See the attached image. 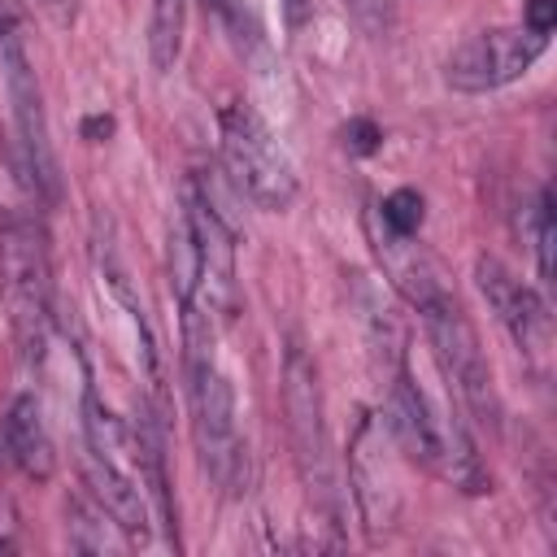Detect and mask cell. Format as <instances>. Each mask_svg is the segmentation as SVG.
I'll use <instances>...</instances> for the list:
<instances>
[{"mask_svg": "<svg viewBox=\"0 0 557 557\" xmlns=\"http://www.w3.org/2000/svg\"><path fill=\"white\" fill-rule=\"evenodd\" d=\"M383 426L392 431V444L422 470H431L435 479L479 496V492H492V474L483 470L466 426L457 418H444L431 396L413 383L405 357L396 361L392 370V383H387V409H383Z\"/></svg>", "mask_w": 557, "mask_h": 557, "instance_id": "1", "label": "cell"}, {"mask_svg": "<svg viewBox=\"0 0 557 557\" xmlns=\"http://www.w3.org/2000/svg\"><path fill=\"white\" fill-rule=\"evenodd\" d=\"M0 305L26 361H44L52 326V261L48 231L30 213H13L0 226Z\"/></svg>", "mask_w": 557, "mask_h": 557, "instance_id": "2", "label": "cell"}, {"mask_svg": "<svg viewBox=\"0 0 557 557\" xmlns=\"http://www.w3.org/2000/svg\"><path fill=\"white\" fill-rule=\"evenodd\" d=\"M422 331L431 339V352L444 370V379L453 383L457 400L466 405V413L487 426L492 435L500 431V396H496V379H492V361L479 344V331L470 322V313L461 309V300L453 296V287L435 292L431 300L418 305Z\"/></svg>", "mask_w": 557, "mask_h": 557, "instance_id": "3", "label": "cell"}, {"mask_svg": "<svg viewBox=\"0 0 557 557\" xmlns=\"http://www.w3.org/2000/svg\"><path fill=\"white\" fill-rule=\"evenodd\" d=\"M283 413H287L296 474H300L309 500L326 518H335L339 513V474H335V448H331L326 409H322V383H318V366L296 344L283 357Z\"/></svg>", "mask_w": 557, "mask_h": 557, "instance_id": "4", "label": "cell"}, {"mask_svg": "<svg viewBox=\"0 0 557 557\" xmlns=\"http://www.w3.org/2000/svg\"><path fill=\"white\" fill-rule=\"evenodd\" d=\"M0 83H4V100H9V157L17 178L35 191V200H57L61 196V174H57V157H52V139H48V113H44V91L39 78L17 44V35H9L0 44Z\"/></svg>", "mask_w": 557, "mask_h": 557, "instance_id": "5", "label": "cell"}, {"mask_svg": "<svg viewBox=\"0 0 557 557\" xmlns=\"http://www.w3.org/2000/svg\"><path fill=\"white\" fill-rule=\"evenodd\" d=\"M222 131V165L235 183L239 196H248L265 213H283L296 200V170L270 126L248 109V104H226L218 113Z\"/></svg>", "mask_w": 557, "mask_h": 557, "instance_id": "6", "label": "cell"}, {"mask_svg": "<svg viewBox=\"0 0 557 557\" xmlns=\"http://www.w3.org/2000/svg\"><path fill=\"white\" fill-rule=\"evenodd\" d=\"M187 392H191V440L200 466L218 487H235L244 466V444L235 426V392L213 357L187 361Z\"/></svg>", "mask_w": 557, "mask_h": 557, "instance_id": "7", "label": "cell"}, {"mask_svg": "<svg viewBox=\"0 0 557 557\" xmlns=\"http://www.w3.org/2000/svg\"><path fill=\"white\" fill-rule=\"evenodd\" d=\"M548 48V35H535L527 26H492V30H474L470 39H461L448 61H444V83L453 91L466 96H483L496 91L513 78H522L540 52Z\"/></svg>", "mask_w": 557, "mask_h": 557, "instance_id": "8", "label": "cell"}, {"mask_svg": "<svg viewBox=\"0 0 557 557\" xmlns=\"http://www.w3.org/2000/svg\"><path fill=\"white\" fill-rule=\"evenodd\" d=\"M474 287L483 292V300L496 313V322L509 331L513 348L522 357H531L535 366H544L548 348H553V318H548L544 296L531 283H522L505 261H496L487 252L474 257Z\"/></svg>", "mask_w": 557, "mask_h": 557, "instance_id": "9", "label": "cell"}, {"mask_svg": "<svg viewBox=\"0 0 557 557\" xmlns=\"http://www.w3.org/2000/svg\"><path fill=\"white\" fill-rule=\"evenodd\" d=\"M183 218L191 226V239H196V257H200V309L218 313V309H231L235 300V231L226 226V218L213 209L209 191L200 187H187L183 191Z\"/></svg>", "mask_w": 557, "mask_h": 557, "instance_id": "10", "label": "cell"}, {"mask_svg": "<svg viewBox=\"0 0 557 557\" xmlns=\"http://www.w3.org/2000/svg\"><path fill=\"white\" fill-rule=\"evenodd\" d=\"M348 483H352V500H357V513L366 522L370 535L387 531L392 518H396V470H392V457L383 448V426L366 413L357 435H352V448H348Z\"/></svg>", "mask_w": 557, "mask_h": 557, "instance_id": "11", "label": "cell"}, {"mask_svg": "<svg viewBox=\"0 0 557 557\" xmlns=\"http://www.w3.org/2000/svg\"><path fill=\"white\" fill-rule=\"evenodd\" d=\"M370 239H374V252H379V261H383V274L392 278V287H396L413 309H418L422 300H431L435 292L448 287L440 261H435L422 244H413V235H396V231H387V226H374Z\"/></svg>", "mask_w": 557, "mask_h": 557, "instance_id": "12", "label": "cell"}, {"mask_svg": "<svg viewBox=\"0 0 557 557\" xmlns=\"http://www.w3.org/2000/svg\"><path fill=\"white\" fill-rule=\"evenodd\" d=\"M83 479H87V487H91V500L100 505V513L113 518L117 531H126L131 540H148V531H152V513H148V496H144L139 479H135L131 470H122V466L100 461V457L87 453V461H83Z\"/></svg>", "mask_w": 557, "mask_h": 557, "instance_id": "13", "label": "cell"}, {"mask_svg": "<svg viewBox=\"0 0 557 557\" xmlns=\"http://www.w3.org/2000/svg\"><path fill=\"white\" fill-rule=\"evenodd\" d=\"M4 453L26 479H35V483L52 479L57 453H52V435L44 426V409H39L35 392H17L9 400V409H4Z\"/></svg>", "mask_w": 557, "mask_h": 557, "instance_id": "14", "label": "cell"}, {"mask_svg": "<svg viewBox=\"0 0 557 557\" xmlns=\"http://www.w3.org/2000/svg\"><path fill=\"white\" fill-rule=\"evenodd\" d=\"M83 435H87V453H91V457L131 470V466H126V457H135L131 426H126V422L96 396V387L83 392ZM131 474H135V470H131Z\"/></svg>", "mask_w": 557, "mask_h": 557, "instance_id": "15", "label": "cell"}, {"mask_svg": "<svg viewBox=\"0 0 557 557\" xmlns=\"http://www.w3.org/2000/svg\"><path fill=\"white\" fill-rule=\"evenodd\" d=\"M183 26H187V0H152L148 17V61L157 74H170L183 52Z\"/></svg>", "mask_w": 557, "mask_h": 557, "instance_id": "16", "label": "cell"}, {"mask_svg": "<svg viewBox=\"0 0 557 557\" xmlns=\"http://www.w3.org/2000/svg\"><path fill=\"white\" fill-rule=\"evenodd\" d=\"M170 283H174L178 300H196V292H200V257H196V239H191L183 209L170 222Z\"/></svg>", "mask_w": 557, "mask_h": 557, "instance_id": "17", "label": "cell"}, {"mask_svg": "<svg viewBox=\"0 0 557 557\" xmlns=\"http://www.w3.org/2000/svg\"><path fill=\"white\" fill-rule=\"evenodd\" d=\"M379 218H383V226L396 231V235H418V226H422V218H426V205H422V196H418L413 187H396V191L379 205Z\"/></svg>", "mask_w": 557, "mask_h": 557, "instance_id": "18", "label": "cell"}, {"mask_svg": "<svg viewBox=\"0 0 557 557\" xmlns=\"http://www.w3.org/2000/svg\"><path fill=\"white\" fill-rule=\"evenodd\" d=\"M344 9L370 39H387L396 30V0H344Z\"/></svg>", "mask_w": 557, "mask_h": 557, "instance_id": "19", "label": "cell"}, {"mask_svg": "<svg viewBox=\"0 0 557 557\" xmlns=\"http://www.w3.org/2000/svg\"><path fill=\"white\" fill-rule=\"evenodd\" d=\"M553 239H557L553 196L540 191V205H535V265H540V278L544 283H553Z\"/></svg>", "mask_w": 557, "mask_h": 557, "instance_id": "20", "label": "cell"}, {"mask_svg": "<svg viewBox=\"0 0 557 557\" xmlns=\"http://www.w3.org/2000/svg\"><path fill=\"white\" fill-rule=\"evenodd\" d=\"M379 126L370 122V117H352L348 126H344V148L348 152H357V157H366V152H374L379 148Z\"/></svg>", "mask_w": 557, "mask_h": 557, "instance_id": "21", "label": "cell"}, {"mask_svg": "<svg viewBox=\"0 0 557 557\" xmlns=\"http://www.w3.org/2000/svg\"><path fill=\"white\" fill-rule=\"evenodd\" d=\"M522 26L535 30V35H553V26H557V0H527Z\"/></svg>", "mask_w": 557, "mask_h": 557, "instance_id": "22", "label": "cell"}, {"mask_svg": "<svg viewBox=\"0 0 557 557\" xmlns=\"http://www.w3.org/2000/svg\"><path fill=\"white\" fill-rule=\"evenodd\" d=\"M283 4H287L292 26H300V22H305V13H309V0H283Z\"/></svg>", "mask_w": 557, "mask_h": 557, "instance_id": "23", "label": "cell"}, {"mask_svg": "<svg viewBox=\"0 0 557 557\" xmlns=\"http://www.w3.org/2000/svg\"><path fill=\"white\" fill-rule=\"evenodd\" d=\"M9 35H13V9H9V4L0 0V44H4Z\"/></svg>", "mask_w": 557, "mask_h": 557, "instance_id": "24", "label": "cell"}, {"mask_svg": "<svg viewBox=\"0 0 557 557\" xmlns=\"http://www.w3.org/2000/svg\"><path fill=\"white\" fill-rule=\"evenodd\" d=\"M205 4H209L213 13H222L226 22H235V0H205Z\"/></svg>", "mask_w": 557, "mask_h": 557, "instance_id": "25", "label": "cell"}]
</instances>
